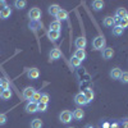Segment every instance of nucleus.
Listing matches in <instances>:
<instances>
[{
  "label": "nucleus",
  "instance_id": "f257e3e1",
  "mask_svg": "<svg viewBox=\"0 0 128 128\" xmlns=\"http://www.w3.org/2000/svg\"><path fill=\"white\" fill-rule=\"evenodd\" d=\"M105 44H106V41L104 36H96L92 41V48L95 50H102L105 49Z\"/></svg>",
  "mask_w": 128,
  "mask_h": 128
},
{
  "label": "nucleus",
  "instance_id": "f03ea898",
  "mask_svg": "<svg viewBox=\"0 0 128 128\" xmlns=\"http://www.w3.org/2000/svg\"><path fill=\"white\" fill-rule=\"evenodd\" d=\"M28 18L31 19V22H38L41 18V10L37 6L31 8V10L28 12Z\"/></svg>",
  "mask_w": 128,
  "mask_h": 128
},
{
  "label": "nucleus",
  "instance_id": "7ed1b4c3",
  "mask_svg": "<svg viewBox=\"0 0 128 128\" xmlns=\"http://www.w3.org/2000/svg\"><path fill=\"white\" fill-rule=\"evenodd\" d=\"M59 119H60V122H62V123H64V124L69 123V122L73 119L72 112H70V110H63V112L59 114Z\"/></svg>",
  "mask_w": 128,
  "mask_h": 128
},
{
  "label": "nucleus",
  "instance_id": "20e7f679",
  "mask_svg": "<svg viewBox=\"0 0 128 128\" xmlns=\"http://www.w3.org/2000/svg\"><path fill=\"white\" fill-rule=\"evenodd\" d=\"M74 102H76V105H78V106L88 105V101L86 100V98H84L83 92H80V94H77L76 96H74Z\"/></svg>",
  "mask_w": 128,
  "mask_h": 128
},
{
  "label": "nucleus",
  "instance_id": "39448f33",
  "mask_svg": "<svg viewBox=\"0 0 128 128\" xmlns=\"http://www.w3.org/2000/svg\"><path fill=\"white\" fill-rule=\"evenodd\" d=\"M35 92H36V90H35L34 87H26V88L23 90L22 96H23V99H26V100L31 101V100H32V98H34V95H35Z\"/></svg>",
  "mask_w": 128,
  "mask_h": 128
},
{
  "label": "nucleus",
  "instance_id": "423d86ee",
  "mask_svg": "<svg viewBox=\"0 0 128 128\" xmlns=\"http://www.w3.org/2000/svg\"><path fill=\"white\" fill-rule=\"evenodd\" d=\"M86 45H87V40H86V37H83V36L77 37L76 41H74V46H76L77 49H84Z\"/></svg>",
  "mask_w": 128,
  "mask_h": 128
},
{
  "label": "nucleus",
  "instance_id": "0eeeda50",
  "mask_svg": "<svg viewBox=\"0 0 128 128\" xmlns=\"http://www.w3.org/2000/svg\"><path fill=\"white\" fill-rule=\"evenodd\" d=\"M27 77L30 80H37L40 77V70L37 68H30L27 70Z\"/></svg>",
  "mask_w": 128,
  "mask_h": 128
},
{
  "label": "nucleus",
  "instance_id": "6e6552de",
  "mask_svg": "<svg viewBox=\"0 0 128 128\" xmlns=\"http://www.w3.org/2000/svg\"><path fill=\"white\" fill-rule=\"evenodd\" d=\"M26 112L27 113H30V114H32V113H36L37 112V102H35V101H28L27 104H26Z\"/></svg>",
  "mask_w": 128,
  "mask_h": 128
},
{
  "label": "nucleus",
  "instance_id": "1a4fd4ad",
  "mask_svg": "<svg viewBox=\"0 0 128 128\" xmlns=\"http://www.w3.org/2000/svg\"><path fill=\"white\" fill-rule=\"evenodd\" d=\"M113 56H114V50H113V48H105V49L102 50V58H104V59L109 60V59H112Z\"/></svg>",
  "mask_w": 128,
  "mask_h": 128
},
{
  "label": "nucleus",
  "instance_id": "9d476101",
  "mask_svg": "<svg viewBox=\"0 0 128 128\" xmlns=\"http://www.w3.org/2000/svg\"><path fill=\"white\" fill-rule=\"evenodd\" d=\"M49 56H50V60H58V59L62 56V51H60L58 48H55V49H51V51H50Z\"/></svg>",
  "mask_w": 128,
  "mask_h": 128
},
{
  "label": "nucleus",
  "instance_id": "9b49d317",
  "mask_svg": "<svg viewBox=\"0 0 128 128\" xmlns=\"http://www.w3.org/2000/svg\"><path fill=\"white\" fill-rule=\"evenodd\" d=\"M55 18H56V20H59V22H60V20H67L68 19V12L66 9L60 8V10L58 12V14L55 16Z\"/></svg>",
  "mask_w": 128,
  "mask_h": 128
},
{
  "label": "nucleus",
  "instance_id": "f8f14e48",
  "mask_svg": "<svg viewBox=\"0 0 128 128\" xmlns=\"http://www.w3.org/2000/svg\"><path fill=\"white\" fill-rule=\"evenodd\" d=\"M115 17H116V18H119V19H123V18L128 17L127 9H126V8H118V9L115 10Z\"/></svg>",
  "mask_w": 128,
  "mask_h": 128
},
{
  "label": "nucleus",
  "instance_id": "ddd939ff",
  "mask_svg": "<svg viewBox=\"0 0 128 128\" xmlns=\"http://www.w3.org/2000/svg\"><path fill=\"white\" fill-rule=\"evenodd\" d=\"M72 115H73V119H76V120H81V119H83V116H84V112H83L81 108H77L76 110H74V112L72 113Z\"/></svg>",
  "mask_w": 128,
  "mask_h": 128
},
{
  "label": "nucleus",
  "instance_id": "4468645a",
  "mask_svg": "<svg viewBox=\"0 0 128 128\" xmlns=\"http://www.w3.org/2000/svg\"><path fill=\"white\" fill-rule=\"evenodd\" d=\"M73 56L77 58V59H80V60L82 62V60L86 59V51H84V49H77L76 51H74V55H73Z\"/></svg>",
  "mask_w": 128,
  "mask_h": 128
},
{
  "label": "nucleus",
  "instance_id": "2eb2a0df",
  "mask_svg": "<svg viewBox=\"0 0 128 128\" xmlns=\"http://www.w3.org/2000/svg\"><path fill=\"white\" fill-rule=\"evenodd\" d=\"M48 37H49V40L50 41H52V42H55L59 37H60V32H58V31H48Z\"/></svg>",
  "mask_w": 128,
  "mask_h": 128
},
{
  "label": "nucleus",
  "instance_id": "dca6fc26",
  "mask_svg": "<svg viewBox=\"0 0 128 128\" xmlns=\"http://www.w3.org/2000/svg\"><path fill=\"white\" fill-rule=\"evenodd\" d=\"M83 95H84V98H86V100L88 101V104L94 100V98H95V94H94V90L92 88H86L83 91Z\"/></svg>",
  "mask_w": 128,
  "mask_h": 128
},
{
  "label": "nucleus",
  "instance_id": "f3484780",
  "mask_svg": "<svg viewBox=\"0 0 128 128\" xmlns=\"http://www.w3.org/2000/svg\"><path fill=\"white\" fill-rule=\"evenodd\" d=\"M10 16H12V8L10 6H6L5 9H3L2 12H0V18L2 19H8Z\"/></svg>",
  "mask_w": 128,
  "mask_h": 128
},
{
  "label": "nucleus",
  "instance_id": "a211bd4d",
  "mask_svg": "<svg viewBox=\"0 0 128 128\" xmlns=\"http://www.w3.org/2000/svg\"><path fill=\"white\" fill-rule=\"evenodd\" d=\"M109 74H110V77H112L113 80H119L120 76H122V70H120L119 68H113Z\"/></svg>",
  "mask_w": 128,
  "mask_h": 128
},
{
  "label": "nucleus",
  "instance_id": "6ab92c4d",
  "mask_svg": "<svg viewBox=\"0 0 128 128\" xmlns=\"http://www.w3.org/2000/svg\"><path fill=\"white\" fill-rule=\"evenodd\" d=\"M60 10V6L58 5V4H52V5H50L49 6V9H48V12H49V14L50 16H56L58 14V12Z\"/></svg>",
  "mask_w": 128,
  "mask_h": 128
},
{
  "label": "nucleus",
  "instance_id": "aec40b11",
  "mask_svg": "<svg viewBox=\"0 0 128 128\" xmlns=\"http://www.w3.org/2000/svg\"><path fill=\"white\" fill-rule=\"evenodd\" d=\"M50 31H58V32H60V30H62V23L59 22V20H52V22L50 23V28H49Z\"/></svg>",
  "mask_w": 128,
  "mask_h": 128
},
{
  "label": "nucleus",
  "instance_id": "412c9836",
  "mask_svg": "<svg viewBox=\"0 0 128 128\" xmlns=\"http://www.w3.org/2000/svg\"><path fill=\"white\" fill-rule=\"evenodd\" d=\"M104 2H101V0H94L92 2V8L94 10H96V12H99V10H101L104 8Z\"/></svg>",
  "mask_w": 128,
  "mask_h": 128
},
{
  "label": "nucleus",
  "instance_id": "4be33fe9",
  "mask_svg": "<svg viewBox=\"0 0 128 128\" xmlns=\"http://www.w3.org/2000/svg\"><path fill=\"white\" fill-rule=\"evenodd\" d=\"M102 24L105 27H114V19L113 17H105L102 20Z\"/></svg>",
  "mask_w": 128,
  "mask_h": 128
},
{
  "label": "nucleus",
  "instance_id": "5701e85b",
  "mask_svg": "<svg viewBox=\"0 0 128 128\" xmlns=\"http://www.w3.org/2000/svg\"><path fill=\"white\" fill-rule=\"evenodd\" d=\"M42 126H44V123H42L41 119L36 118L31 122V128H42Z\"/></svg>",
  "mask_w": 128,
  "mask_h": 128
},
{
  "label": "nucleus",
  "instance_id": "b1692460",
  "mask_svg": "<svg viewBox=\"0 0 128 128\" xmlns=\"http://www.w3.org/2000/svg\"><path fill=\"white\" fill-rule=\"evenodd\" d=\"M123 32H124V30H123L122 27H119V26H114V27H113V31H112V34H113L114 36H122V35H123Z\"/></svg>",
  "mask_w": 128,
  "mask_h": 128
},
{
  "label": "nucleus",
  "instance_id": "393cba45",
  "mask_svg": "<svg viewBox=\"0 0 128 128\" xmlns=\"http://www.w3.org/2000/svg\"><path fill=\"white\" fill-rule=\"evenodd\" d=\"M26 5H27V2H24V0H16L14 2V6L17 8V9H24L26 8Z\"/></svg>",
  "mask_w": 128,
  "mask_h": 128
},
{
  "label": "nucleus",
  "instance_id": "a878e982",
  "mask_svg": "<svg viewBox=\"0 0 128 128\" xmlns=\"http://www.w3.org/2000/svg\"><path fill=\"white\" fill-rule=\"evenodd\" d=\"M12 95H13V94H12V90L9 88V90H4L0 98H2L3 100H9L10 98H12Z\"/></svg>",
  "mask_w": 128,
  "mask_h": 128
},
{
  "label": "nucleus",
  "instance_id": "bb28decb",
  "mask_svg": "<svg viewBox=\"0 0 128 128\" xmlns=\"http://www.w3.org/2000/svg\"><path fill=\"white\" fill-rule=\"evenodd\" d=\"M0 86H2L4 90H9V88H10L9 81H8L6 78H2V80H0Z\"/></svg>",
  "mask_w": 128,
  "mask_h": 128
},
{
  "label": "nucleus",
  "instance_id": "cd10ccee",
  "mask_svg": "<svg viewBox=\"0 0 128 128\" xmlns=\"http://www.w3.org/2000/svg\"><path fill=\"white\" fill-rule=\"evenodd\" d=\"M70 64H72V67H74V68H78L81 64H82V62L80 60V59H77V58H74V56H72V59H70Z\"/></svg>",
  "mask_w": 128,
  "mask_h": 128
},
{
  "label": "nucleus",
  "instance_id": "c85d7f7f",
  "mask_svg": "<svg viewBox=\"0 0 128 128\" xmlns=\"http://www.w3.org/2000/svg\"><path fill=\"white\" fill-rule=\"evenodd\" d=\"M48 110V104H44V102H37V112H41L44 113Z\"/></svg>",
  "mask_w": 128,
  "mask_h": 128
},
{
  "label": "nucleus",
  "instance_id": "c756f323",
  "mask_svg": "<svg viewBox=\"0 0 128 128\" xmlns=\"http://www.w3.org/2000/svg\"><path fill=\"white\" fill-rule=\"evenodd\" d=\"M49 101H50V96H49V94H41V99H40L38 102L49 104Z\"/></svg>",
  "mask_w": 128,
  "mask_h": 128
},
{
  "label": "nucleus",
  "instance_id": "7c9ffc66",
  "mask_svg": "<svg viewBox=\"0 0 128 128\" xmlns=\"http://www.w3.org/2000/svg\"><path fill=\"white\" fill-rule=\"evenodd\" d=\"M119 81L124 84H128V72H122V76H120Z\"/></svg>",
  "mask_w": 128,
  "mask_h": 128
},
{
  "label": "nucleus",
  "instance_id": "2f4dec72",
  "mask_svg": "<svg viewBox=\"0 0 128 128\" xmlns=\"http://www.w3.org/2000/svg\"><path fill=\"white\" fill-rule=\"evenodd\" d=\"M119 27H122L123 30L128 27V17H126V18L120 19V22H119Z\"/></svg>",
  "mask_w": 128,
  "mask_h": 128
},
{
  "label": "nucleus",
  "instance_id": "473e14b6",
  "mask_svg": "<svg viewBox=\"0 0 128 128\" xmlns=\"http://www.w3.org/2000/svg\"><path fill=\"white\" fill-rule=\"evenodd\" d=\"M6 120H8V118H6V114H4V113H0V126H4V124L6 123Z\"/></svg>",
  "mask_w": 128,
  "mask_h": 128
},
{
  "label": "nucleus",
  "instance_id": "72a5a7b5",
  "mask_svg": "<svg viewBox=\"0 0 128 128\" xmlns=\"http://www.w3.org/2000/svg\"><path fill=\"white\" fill-rule=\"evenodd\" d=\"M40 99H41V94L36 91V92H35V95H34V98H32V101L38 102V101H40Z\"/></svg>",
  "mask_w": 128,
  "mask_h": 128
},
{
  "label": "nucleus",
  "instance_id": "f704fd0d",
  "mask_svg": "<svg viewBox=\"0 0 128 128\" xmlns=\"http://www.w3.org/2000/svg\"><path fill=\"white\" fill-rule=\"evenodd\" d=\"M6 6H8L6 2H4V0H0V12H2L3 9H5Z\"/></svg>",
  "mask_w": 128,
  "mask_h": 128
},
{
  "label": "nucleus",
  "instance_id": "c9c22d12",
  "mask_svg": "<svg viewBox=\"0 0 128 128\" xmlns=\"http://www.w3.org/2000/svg\"><path fill=\"white\" fill-rule=\"evenodd\" d=\"M3 91H4V88H3L2 86H0V96H2V94H3Z\"/></svg>",
  "mask_w": 128,
  "mask_h": 128
},
{
  "label": "nucleus",
  "instance_id": "e433bc0d",
  "mask_svg": "<svg viewBox=\"0 0 128 128\" xmlns=\"http://www.w3.org/2000/svg\"><path fill=\"white\" fill-rule=\"evenodd\" d=\"M86 128H94V127H92V126H87Z\"/></svg>",
  "mask_w": 128,
  "mask_h": 128
},
{
  "label": "nucleus",
  "instance_id": "4c0bfd02",
  "mask_svg": "<svg viewBox=\"0 0 128 128\" xmlns=\"http://www.w3.org/2000/svg\"><path fill=\"white\" fill-rule=\"evenodd\" d=\"M68 128H74V127H68Z\"/></svg>",
  "mask_w": 128,
  "mask_h": 128
},
{
  "label": "nucleus",
  "instance_id": "58836bf2",
  "mask_svg": "<svg viewBox=\"0 0 128 128\" xmlns=\"http://www.w3.org/2000/svg\"><path fill=\"white\" fill-rule=\"evenodd\" d=\"M0 80H2V78H0Z\"/></svg>",
  "mask_w": 128,
  "mask_h": 128
}]
</instances>
